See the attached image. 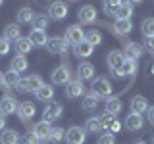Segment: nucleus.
I'll return each instance as SVG.
<instances>
[{"label":"nucleus","mask_w":154,"mask_h":144,"mask_svg":"<svg viewBox=\"0 0 154 144\" xmlns=\"http://www.w3.org/2000/svg\"><path fill=\"white\" fill-rule=\"evenodd\" d=\"M35 106H33L31 102H21L17 108V115L21 121H29V119H33V115H35Z\"/></svg>","instance_id":"obj_19"},{"label":"nucleus","mask_w":154,"mask_h":144,"mask_svg":"<svg viewBox=\"0 0 154 144\" xmlns=\"http://www.w3.org/2000/svg\"><path fill=\"white\" fill-rule=\"evenodd\" d=\"M141 31H143V35L146 37V38L154 37V17H146V19H143V23H141Z\"/></svg>","instance_id":"obj_35"},{"label":"nucleus","mask_w":154,"mask_h":144,"mask_svg":"<svg viewBox=\"0 0 154 144\" xmlns=\"http://www.w3.org/2000/svg\"><path fill=\"white\" fill-rule=\"evenodd\" d=\"M85 40L93 46H98L100 42H102V33L96 31V29H91L89 33H85Z\"/></svg>","instance_id":"obj_34"},{"label":"nucleus","mask_w":154,"mask_h":144,"mask_svg":"<svg viewBox=\"0 0 154 144\" xmlns=\"http://www.w3.org/2000/svg\"><path fill=\"white\" fill-rule=\"evenodd\" d=\"M4 38L10 42H16L17 38H21V29H19L16 23H10V25H6V29H4Z\"/></svg>","instance_id":"obj_30"},{"label":"nucleus","mask_w":154,"mask_h":144,"mask_svg":"<svg viewBox=\"0 0 154 144\" xmlns=\"http://www.w3.org/2000/svg\"><path fill=\"white\" fill-rule=\"evenodd\" d=\"M35 96H37V100H41V102H50V100L54 98V88H52V85H42L35 92Z\"/></svg>","instance_id":"obj_29"},{"label":"nucleus","mask_w":154,"mask_h":144,"mask_svg":"<svg viewBox=\"0 0 154 144\" xmlns=\"http://www.w3.org/2000/svg\"><path fill=\"white\" fill-rule=\"evenodd\" d=\"M69 81H71L69 67L60 65V67H56V69L52 71V83H54V85H67Z\"/></svg>","instance_id":"obj_10"},{"label":"nucleus","mask_w":154,"mask_h":144,"mask_svg":"<svg viewBox=\"0 0 154 144\" xmlns=\"http://www.w3.org/2000/svg\"><path fill=\"white\" fill-rule=\"evenodd\" d=\"M17 83H19V75L16 71H6V73H2V85L6 86V88H17Z\"/></svg>","instance_id":"obj_26"},{"label":"nucleus","mask_w":154,"mask_h":144,"mask_svg":"<svg viewBox=\"0 0 154 144\" xmlns=\"http://www.w3.org/2000/svg\"><path fill=\"white\" fill-rule=\"evenodd\" d=\"M100 104V98L94 92H87V96L83 98V110L85 112H94Z\"/></svg>","instance_id":"obj_28"},{"label":"nucleus","mask_w":154,"mask_h":144,"mask_svg":"<svg viewBox=\"0 0 154 144\" xmlns=\"http://www.w3.org/2000/svg\"><path fill=\"white\" fill-rule=\"evenodd\" d=\"M19 142V133L14 129H4L0 133V144H17Z\"/></svg>","instance_id":"obj_27"},{"label":"nucleus","mask_w":154,"mask_h":144,"mask_svg":"<svg viewBox=\"0 0 154 144\" xmlns=\"http://www.w3.org/2000/svg\"><path fill=\"white\" fill-rule=\"evenodd\" d=\"M0 85H2V73H0Z\"/></svg>","instance_id":"obj_47"},{"label":"nucleus","mask_w":154,"mask_h":144,"mask_svg":"<svg viewBox=\"0 0 154 144\" xmlns=\"http://www.w3.org/2000/svg\"><path fill=\"white\" fill-rule=\"evenodd\" d=\"M45 85V81H42V77L38 75H29L25 79H19L17 83V90H21V92H37L41 86Z\"/></svg>","instance_id":"obj_2"},{"label":"nucleus","mask_w":154,"mask_h":144,"mask_svg":"<svg viewBox=\"0 0 154 144\" xmlns=\"http://www.w3.org/2000/svg\"><path fill=\"white\" fill-rule=\"evenodd\" d=\"M77 16H79V21L81 23H85V25H89V23H94L96 21V10H94V6H83L77 12Z\"/></svg>","instance_id":"obj_14"},{"label":"nucleus","mask_w":154,"mask_h":144,"mask_svg":"<svg viewBox=\"0 0 154 144\" xmlns=\"http://www.w3.org/2000/svg\"><path fill=\"white\" fill-rule=\"evenodd\" d=\"M64 136H66V131H64L62 127H52V131H50V136H48V140H52V142H60Z\"/></svg>","instance_id":"obj_38"},{"label":"nucleus","mask_w":154,"mask_h":144,"mask_svg":"<svg viewBox=\"0 0 154 144\" xmlns=\"http://www.w3.org/2000/svg\"><path fill=\"white\" fill-rule=\"evenodd\" d=\"M123 62H125V54L122 50H112L108 54V58H106V64H108V67L112 69V73L114 71H118L119 67L123 65Z\"/></svg>","instance_id":"obj_11"},{"label":"nucleus","mask_w":154,"mask_h":144,"mask_svg":"<svg viewBox=\"0 0 154 144\" xmlns=\"http://www.w3.org/2000/svg\"><path fill=\"white\" fill-rule=\"evenodd\" d=\"M122 108H123V106H122V100H119L118 96H110V98L106 100V110H104V112L106 113H112L114 117H116V115L122 112Z\"/></svg>","instance_id":"obj_24"},{"label":"nucleus","mask_w":154,"mask_h":144,"mask_svg":"<svg viewBox=\"0 0 154 144\" xmlns=\"http://www.w3.org/2000/svg\"><path fill=\"white\" fill-rule=\"evenodd\" d=\"M48 16H45V14H35V19H33V27L37 29V31H45V29L48 27Z\"/></svg>","instance_id":"obj_36"},{"label":"nucleus","mask_w":154,"mask_h":144,"mask_svg":"<svg viewBox=\"0 0 154 144\" xmlns=\"http://www.w3.org/2000/svg\"><path fill=\"white\" fill-rule=\"evenodd\" d=\"M135 73H137V62L127 60V58H125L123 65L119 67L118 71H114V75H116V77H129V75H135Z\"/></svg>","instance_id":"obj_18"},{"label":"nucleus","mask_w":154,"mask_h":144,"mask_svg":"<svg viewBox=\"0 0 154 144\" xmlns=\"http://www.w3.org/2000/svg\"><path fill=\"white\" fill-rule=\"evenodd\" d=\"M4 129H6V117H4V115H0V133H2Z\"/></svg>","instance_id":"obj_45"},{"label":"nucleus","mask_w":154,"mask_h":144,"mask_svg":"<svg viewBox=\"0 0 154 144\" xmlns=\"http://www.w3.org/2000/svg\"><path fill=\"white\" fill-rule=\"evenodd\" d=\"M66 16H67V4L66 2H52L48 6V19L62 21Z\"/></svg>","instance_id":"obj_7"},{"label":"nucleus","mask_w":154,"mask_h":144,"mask_svg":"<svg viewBox=\"0 0 154 144\" xmlns=\"http://www.w3.org/2000/svg\"><path fill=\"white\" fill-rule=\"evenodd\" d=\"M87 92V86L83 81H79V79H71L69 83L66 85V96L69 100H77L79 96H83Z\"/></svg>","instance_id":"obj_3"},{"label":"nucleus","mask_w":154,"mask_h":144,"mask_svg":"<svg viewBox=\"0 0 154 144\" xmlns=\"http://www.w3.org/2000/svg\"><path fill=\"white\" fill-rule=\"evenodd\" d=\"M131 113H139V115H143L144 112L148 110V100L144 98V96L141 94H137V96H133L131 98Z\"/></svg>","instance_id":"obj_15"},{"label":"nucleus","mask_w":154,"mask_h":144,"mask_svg":"<svg viewBox=\"0 0 154 144\" xmlns=\"http://www.w3.org/2000/svg\"><path fill=\"white\" fill-rule=\"evenodd\" d=\"M0 6H2V2H0Z\"/></svg>","instance_id":"obj_50"},{"label":"nucleus","mask_w":154,"mask_h":144,"mask_svg":"<svg viewBox=\"0 0 154 144\" xmlns=\"http://www.w3.org/2000/svg\"><path fill=\"white\" fill-rule=\"evenodd\" d=\"M114 29H116V33H119V35H129V33H131V29H133V23H131V19L116 21L114 23Z\"/></svg>","instance_id":"obj_32"},{"label":"nucleus","mask_w":154,"mask_h":144,"mask_svg":"<svg viewBox=\"0 0 154 144\" xmlns=\"http://www.w3.org/2000/svg\"><path fill=\"white\" fill-rule=\"evenodd\" d=\"M29 40H31V44L33 46H46V40H48V37H46V31H37V29H33L31 33H29Z\"/></svg>","instance_id":"obj_23"},{"label":"nucleus","mask_w":154,"mask_h":144,"mask_svg":"<svg viewBox=\"0 0 154 144\" xmlns=\"http://www.w3.org/2000/svg\"><path fill=\"white\" fill-rule=\"evenodd\" d=\"M152 144H154V138H152Z\"/></svg>","instance_id":"obj_49"},{"label":"nucleus","mask_w":154,"mask_h":144,"mask_svg":"<svg viewBox=\"0 0 154 144\" xmlns=\"http://www.w3.org/2000/svg\"><path fill=\"white\" fill-rule=\"evenodd\" d=\"M94 65L89 64V62H81L79 67H77V77H79V81H93L94 77Z\"/></svg>","instance_id":"obj_13"},{"label":"nucleus","mask_w":154,"mask_h":144,"mask_svg":"<svg viewBox=\"0 0 154 144\" xmlns=\"http://www.w3.org/2000/svg\"><path fill=\"white\" fill-rule=\"evenodd\" d=\"M16 17H17V23H33V19H35V12H33L29 6H23V8H19L17 10V14H16Z\"/></svg>","instance_id":"obj_25"},{"label":"nucleus","mask_w":154,"mask_h":144,"mask_svg":"<svg viewBox=\"0 0 154 144\" xmlns=\"http://www.w3.org/2000/svg\"><path fill=\"white\" fill-rule=\"evenodd\" d=\"M50 131H52V127H50V123H46V121H38L35 127H33V134H35L38 140H48Z\"/></svg>","instance_id":"obj_17"},{"label":"nucleus","mask_w":154,"mask_h":144,"mask_svg":"<svg viewBox=\"0 0 154 144\" xmlns=\"http://www.w3.org/2000/svg\"><path fill=\"white\" fill-rule=\"evenodd\" d=\"M98 121H100V125H102V129H106V131H108V129L110 127H112V123L116 121V117H114V115L112 113H100L98 115Z\"/></svg>","instance_id":"obj_37"},{"label":"nucleus","mask_w":154,"mask_h":144,"mask_svg":"<svg viewBox=\"0 0 154 144\" xmlns=\"http://www.w3.org/2000/svg\"><path fill=\"white\" fill-rule=\"evenodd\" d=\"M83 129H85V133H93V134H96V133L102 131V125H100L98 117H91V119H87V123H85Z\"/></svg>","instance_id":"obj_33"},{"label":"nucleus","mask_w":154,"mask_h":144,"mask_svg":"<svg viewBox=\"0 0 154 144\" xmlns=\"http://www.w3.org/2000/svg\"><path fill=\"white\" fill-rule=\"evenodd\" d=\"M93 50H94V46L89 44L87 40H83V42H79V44L73 46V52H75L77 58H91L93 56Z\"/></svg>","instance_id":"obj_22"},{"label":"nucleus","mask_w":154,"mask_h":144,"mask_svg":"<svg viewBox=\"0 0 154 144\" xmlns=\"http://www.w3.org/2000/svg\"><path fill=\"white\" fill-rule=\"evenodd\" d=\"M67 48H69V44L64 37H50L46 40V50L50 54H66Z\"/></svg>","instance_id":"obj_4"},{"label":"nucleus","mask_w":154,"mask_h":144,"mask_svg":"<svg viewBox=\"0 0 154 144\" xmlns=\"http://www.w3.org/2000/svg\"><path fill=\"white\" fill-rule=\"evenodd\" d=\"M152 73H154V67H152Z\"/></svg>","instance_id":"obj_48"},{"label":"nucleus","mask_w":154,"mask_h":144,"mask_svg":"<svg viewBox=\"0 0 154 144\" xmlns=\"http://www.w3.org/2000/svg\"><path fill=\"white\" fill-rule=\"evenodd\" d=\"M27 67H29V62H27V58L25 56H16V58H12V64H10V69L12 71H16V73H23V71H27Z\"/></svg>","instance_id":"obj_21"},{"label":"nucleus","mask_w":154,"mask_h":144,"mask_svg":"<svg viewBox=\"0 0 154 144\" xmlns=\"http://www.w3.org/2000/svg\"><path fill=\"white\" fill-rule=\"evenodd\" d=\"M62 104L60 102H54V100H50V102L46 104V108H45V112H42V121H46V123H52V121H56L58 117L62 115Z\"/></svg>","instance_id":"obj_6"},{"label":"nucleus","mask_w":154,"mask_h":144,"mask_svg":"<svg viewBox=\"0 0 154 144\" xmlns=\"http://www.w3.org/2000/svg\"><path fill=\"white\" fill-rule=\"evenodd\" d=\"M123 125H125L127 131H141L143 125H144V119H143V115H139V113H129L127 117H125Z\"/></svg>","instance_id":"obj_12"},{"label":"nucleus","mask_w":154,"mask_h":144,"mask_svg":"<svg viewBox=\"0 0 154 144\" xmlns=\"http://www.w3.org/2000/svg\"><path fill=\"white\" fill-rule=\"evenodd\" d=\"M146 115H148V121H150L154 125V106H148V110H146Z\"/></svg>","instance_id":"obj_44"},{"label":"nucleus","mask_w":154,"mask_h":144,"mask_svg":"<svg viewBox=\"0 0 154 144\" xmlns=\"http://www.w3.org/2000/svg\"><path fill=\"white\" fill-rule=\"evenodd\" d=\"M10 48H12V42L6 40L4 37H0V56H6L10 52Z\"/></svg>","instance_id":"obj_40"},{"label":"nucleus","mask_w":154,"mask_h":144,"mask_svg":"<svg viewBox=\"0 0 154 144\" xmlns=\"http://www.w3.org/2000/svg\"><path fill=\"white\" fill-rule=\"evenodd\" d=\"M66 142L67 144H83L85 138H87V133L83 127H79V125H73V127H69L66 131Z\"/></svg>","instance_id":"obj_5"},{"label":"nucleus","mask_w":154,"mask_h":144,"mask_svg":"<svg viewBox=\"0 0 154 144\" xmlns=\"http://www.w3.org/2000/svg\"><path fill=\"white\" fill-rule=\"evenodd\" d=\"M144 48H146V52H148V54H152V56H154V37H150V38H144Z\"/></svg>","instance_id":"obj_42"},{"label":"nucleus","mask_w":154,"mask_h":144,"mask_svg":"<svg viewBox=\"0 0 154 144\" xmlns=\"http://www.w3.org/2000/svg\"><path fill=\"white\" fill-rule=\"evenodd\" d=\"M133 16V2H122V6L116 12V21H123V19H131Z\"/></svg>","instance_id":"obj_20"},{"label":"nucleus","mask_w":154,"mask_h":144,"mask_svg":"<svg viewBox=\"0 0 154 144\" xmlns=\"http://www.w3.org/2000/svg\"><path fill=\"white\" fill-rule=\"evenodd\" d=\"M64 38L67 40V44H73L75 46V44H79V42L85 40V31L79 25H71V27H67Z\"/></svg>","instance_id":"obj_8"},{"label":"nucleus","mask_w":154,"mask_h":144,"mask_svg":"<svg viewBox=\"0 0 154 144\" xmlns=\"http://www.w3.org/2000/svg\"><path fill=\"white\" fill-rule=\"evenodd\" d=\"M17 108H19V102L14 96H4V98L0 100V115H4V117L16 113Z\"/></svg>","instance_id":"obj_9"},{"label":"nucleus","mask_w":154,"mask_h":144,"mask_svg":"<svg viewBox=\"0 0 154 144\" xmlns=\"http://www.w3.org/2000/svg\"><path fill=\"white\" fill-rule=\"evenodd\" d=\"M14 44H16V52H17L19 56H25V54H29V52H31V48H33L31 40H29L27 37H21V38H17V40L14 42Z\"/></svg>","instance_id":"obj_31"},{"label":"nucleus","mask_w":154,"mask_h":144,"mask_svg":"<svg viewBox=\"0 0 154 144\" xmlns=\"http://www.w3.org/2000/svg\"><path fill=\"white\" fill-rule=\"evenodd\" d=\"M119 6H122V2H116V0H112V2H104V14L106 16H116V12H118Z\"/></svg>","instance_id":"obj_39"},{"label":"nucleus","mask_w":154,"mask_h":144,"mask_svg":"<svg viewBox=\"0 0 154 144\" xmlns=\"http://www.w3.org/2000/svg\"><path fill=\"white\" fill-rule=\"evenodd\" d=\"M98 144H116V134H112V133L100 134V138H98Z\"/></svg>","instance_id":"obj_41"},{"label":"nucleus","mask_w":154,"mask_h":144,"mask_svg":"<svg viewBox=\"0 0 154 144\" xmlns=\"http://www.w3.org/2000/svg\"><path fill=\"white\" fill-rule=\"evenodd\" d=\"M91 92H94L98 96L100 100H108L110 96H112V83L108 81V77H96L93 81V90Z\"/></svg>","instance_id":"obj_1"},{"label":"nucleus","mask_w":154,"mask_h":144,"mask_svg":"<svg viewBox=\"0 0 154 144\" xmlns=\"http://www.w3.org/2000/svg\"><path fill=\"white\" fill-rule=\"evenodd\" d=\"M25 144H42V140H38L33 133H29L27 136H25Z\"/></svg>","instance_id":"obj_43"},{"label":"nucleus","mask_w":154,"mask_h":144,"mask_svg":"<svg viewBox=\"0 0 154 144\" xmlns=\"http://www.w3.org/2000/svg\"><path fill=\"white\" fill-rule=\"evenodd\" d=\"M123 54H125V58H127V60L137 62L139 58L143 56V46L139 44V42H127V44H125Z\"/></svg>","instance_id":"obj_16"},{"label":"nucleus","mask_w":154,"mask_h":144,"mask_svg":"<svg viewBox=\"0 0 154 144\" xmlns=\"http://www.w3.org/2000/svg\"><path fill=\"white\" fill-rule=\"evenodd\" d=\"M135 144H146V142H144V140H137V142H135Z\"/></svg>","instance_id":"obj_46"}]
</instances>
